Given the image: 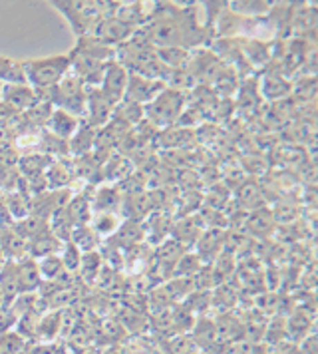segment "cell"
I'll return each mask as SVG.
<instances>
[{
  "label": "cell",
  "instance_id": "6da1fadb",
  "mask_svg": "<svg viewBox=\"0 0 318 354\" xmlns=\"http://www.w3.org/2000/svg\"><path fill=\"white\" fill-rule=\"evenodd\" d=\"M142 30L156 48L195 50L205 44L209 26L199 24L195 4L156 2Z\"/></svg>",
  "mask_w": 318,
  "mask_h": 354
},
{
  "label": "cell",
  "instance_id": "7a4b0ae2",
  "mask_svg": "<svg viewBox=\"0 0 318 354\" xmlns=\"http://www.w3.org/2000/svg\"><path fill=\"white\" fill-rule=\"evenodd\" d=\"M52 6L66 18L76 38L90 34L102 18L111 17L118 8V2H94V0H58Z\"/></svg>",
  "mask_w": 318,
  "mask_h": 354
},
{
  "label": "cell",
  "instance_id": "3957f363",
  "mask_svg": "<svg viewBox=\"0 0 318 354\" xmlns=\"http://www.w3.org/2000/svg\"><path fill=\"white\" fill-rule=\"evenodd\" d=\"M187 96L174 88H163L147 106H143V120H147L156 129L171 128L187 108Z\"/></svg>",
  "mask_w": 318,
  "mask_h": 354
},
{
  "label": "cell",
  "instance_id": "277c9868",
  "mask_svg": "<svg viewBox=\"0 0 318 354\" xmlns=\"http://www.w3.org/2000/svg\"><path fill=\"white\" fill-rule=\"evenodd\" d=\"M22 70L26 84L34 92H48L70 72V58L68 54H58L40 60H24Z\"/></svg>",
  "mask_w": 318,
  "mask_h": 354
},
{
  "label": "cell",
  "instance_id": "5b68a950",
  "mask_svg": "<svg viewBox=\"0 0 318 354\" xmlns=\"http://www.w3.org/2000/svg\"><path fill=\"white\" fill-rule=\"evenodd\" d=\"M86 94H88V86L72 72H68L62 80L48 92L50 102L56 110L72 113L78 120H84L86 115Z\"/></svg>",
  "mask_w": 318,
  "mask_h": 354
},
{
  "label": "cell",
  "instance_id": "8992f818",
  "mask_svg": "<svg viewBox=\"0 0 318 354\" xmlns=\"http://www.w3.org/2000/svg\"><path fill=\"white\" fill-rule=\"evenodd\" d=\"M115 106L118 104H113L100 88H88V94H86V115H84L82 122H86L90 128L94 129L104 128L111 120V113H113Z\"/></svg>",
  "mask_w": 318,
  "mask_h": 354
},
{
  "label": "cell",
  "instance_id": "52a82bcc",
  "mask_svg": "<svg viewBox=\"0 0 318 354\" xmlns=\"http://www.w3.org/2000/svg\"><path fill=\"white\" fill-rule=\"evenodd\" d=\"M163 88H165V84L161 80L143 78V76H138V74H129L127 76L126 92H124V100L133 102L138 106H147Z\"/></svg>",
  "mask_w": 318,
  "mask_h": 354
},
{
  "label": "cell",
  "instance_id": "ba28073f",
  "mask_svg": "<svg viewBox=\"0 0 318 354\" xmlns=\"http://www.w3.org/2000/svg\"><path fill=\"white\" fill-rule=\"evenodd\" d=\"M174 213H167V211H151L145 217V221H143L145 243L156 249L159 243L169 239L171 237V231H174Z\"/></svg>",
  "mask_w": 318,
  "mask_h": 354
},
{
  "label": "cell",
  "instance_id": "9c48e42d",
  "mask_svg": "<svg viewBox=\"0 0 318 354\" xmlns=\"http://www.w3.org/2000/svg\"><path fill=\"white\" fill-rule=\"evenodd\" d=\"M127 70L124 66L120 64V62H115V60H111L106 66V72H104V76H102V82H100V86H95V88H100L106 96L110 97L113 104H120L122 100H124V92H126V86H127Z\"/></svg>",
  "mask_w": 318,
  "mask_h": 354
},
{
  "label": "cell",
  "instance_id": "30bf717a",
  "mask_svg": "<svg viewBox=\"0 0 318 354\" xmlns=\"http://www.w3.org/2000/svg\"><path fill=\"white\" fill-rule=\"evenodd\" d=\"M36 102V92L28 84H12L2 86L0 106L6 108L10 113H24Z\"/></svg>",
  "mask_w": 318,
  "mask_h": 354
},
{
  "label": "cell",
  "instance_id": "8fae6325",
  "mask_svg": "<svg viewBox=\"0 0 318 354\" xmlns=\"http://www.w3.org/2000/svg\"><path fill=\"white\" fill-rule=\"evenodd\" d=\"M72 174H74V183L80 181V187H84V185L97 187L100 183H104V179H102V163L95 160L94 153L72 158Z\"/></svg>",
  "mask_w": 318,
  "mask_h": 354
},
{
  "label": "cell",
  "instance_id": "7c38bea8",
  "mask_svg": "<svg viewBox=\"0 0 318 354\" xmlns=\"http://www.w3.org/2000/svg\"><path fill=\"white\" fill-rule=\"evenodd\" d=\"M122 194L115 185L100 183L90 194V207L92 213H120Z\"/></svg>",
  "mask_w": 318,
  "mask_h": 354
},
{
  "label": "cell",
  "instance_id": "4fadbf2b",
  "mask_svg": "<svg viewBox=\"0 0 318 354\" xmlns=\"http://www.w3.org/2000/svg\"><path fill=\"white\" fill-rule=\"evenodd\" d=\"M205 227L201 225L199 215H187V217H175L174 231H171V239L181 243L183 247H187L191 251L193 245H197L199 237L203 235Z\"/></svg>",
  "mask_w": 318,
  "mask_h": 354
},
{
  "label": "cell",
  "instance_id": "5bb4252c",
  "mask_svg": "<svg viewBox=\"0 0 318 354\" xmlns=\"http://www.w3.org/2000/svg\"><path fill=\"white\" fill-rule=\"evenodd\" d=\"M46 187L48 192L58 189H72L74 185V174H72V158H60L50 163L46 169Z\"/></svg>",
  "mask_w": 318,
  "mask_h": 354
},
{
  "label": "cell",
  "instance_id": "9a60e30c",
  "mask_svg": "<svg viewBox=\"0 0 318 354\" xmlns=\"http://www.w3.org/2000/svg\"><path fill=\"white\" fill-rule=\"evenodd\" d=\"M0 253L12 263L28 257V243L16 233L12 225H0Z\"/></svg>",
  "mask_w": 318,
  "mask_h": 354
},
{
  "label": "cell",
  "instance_id": "2e32d148",
  "mask_svg": "<svg viewBox=\"0 0 318 354\" xmlns=\"http://www.w3.org/2000/svg\"><path fill=\"white\" fill-rule=\"evenodd\" d=\"M4 205H6V211H8L12 223L30 215V195L26 192L22 179H18V183H16L12 192L4 194Z\"/></svg>",
  "mask_w": 318,
  "mask_h": 354
},
{
  "label": "cell",
  "instance_id": "e0dca14e",
  "mask_svg": "<svg viewBox=\"0 0 318 354\" xmlns=\"http://www.w3.org/2000/svg\"><path fill=\"white\" fill-rule=\"evenodd\" d=\"M133 163L120 151H113L110 158L106 160V163L102 165V179L104 183L110 185H120L131 171H133Z\"/></svg>",
  "mask_w": 318,
  "mask_h": 354
},
{
  "label": "cell",
  "instance_id": "ac0fdd59",
  "mask_svg": "<svg viewBox=\"0 0 318 354\" xmlns=\"http://www.w3.org/2000/svg\"><path fill=\"white\" fill-rule=\"evenodd\" d=\"M80 124H82V120L78 118H74L72 113H66L62 110H52L50 113V118H48L46 122V131L48 133H52L54 138H58V140H64V142H68L74 133H76V129L80 128Z\"/></svg>",
  "mask_w": 318,
  "mask_h": 354
},
{
  "label": "cell",
  "instance_id": "d6986e66",
  "mask_svg": "<svg viewBox=\"0 0 318 354\" xmlns=\"http://www.w3.org/2000/svg\"><path fill=\"white\" fill-rule=\"evenodd\" d=\"M153 211L149 194H133L122 195V205H120V215L122 219H133V221H145V217Z\"/></svg>",
  "mask_w": 318,
  "mask_h": 354
},
{
  "label": "cell",
  "instance_id": "ffe728a7",
  "mask_svg": "<svg viewBox=\"0 0 318 354\" xmlns=\"http://www.w3.org/2000/svg\"><path fill=\"white\" fill-rule=\"evenodd\" d=\"M111 241L115 243L120 249H131L135 245L145 243V229H143V221H133V219H124L118 231L110 237Z\"/></svg>",
  "mask_w": 318,
  "mask_h": 354
},
{
  "label": "cell",
  "instance_id": "44dd1931",
  "mask_svg": "<svg viewBox=\"0 0 318 354\" xmlns=\"http://www.w3.org/2000/svg\"><path fill=\"white\" fill-rule=\"evenodd\" d=\"M52 158L46 153H40V151H30V153H20V160H18V176L22 177L24 181L28 179H36V177H42L46 174V169L52 163Z\"/></svg>",
  "mask_w": 318,
  "mask_h": 354
},
{
  "label": "cell",
  "instance_id": "7402d4cb",
  "mask_svg": "<svg viewBox=\"0 0 318 354\" xmlns=\"http://www.w3.org/2000/svg\"><path fill=\"white\" fill-rule=\"evenodd\" d=\"M193 140H195V129L171 126V128L159 129L153 144L163 149H185V145H189Z\"/></svg>",
  "mask_w": 318,
  "mask_h": 354
},
{
  "label": "cell",
  "instance_id": "603a6c76",
  "mask_svg": "<svg viewBox=\"0 0 318 354\" xmlns=\"http://www.w3.org/2000/svg\"><path fill=\"white\" fill-rule=\"evenodd\" d=\"M16 277L20 292H38L42 285V277L38 271V263L34 259L26 257L16 263Z\"/></svg>",
  "mask_w": 318,
  "mask_h": 354
},
{
  "label": "cell",
  "instance_id": "cb8c5ba5",
  "mask_svg": "<svg viewBox=\"0 0 318 354\" xmlns=\"http://www.w3.org/2000/svg\"><path fill=\"white\" fill-rule=\"evenodd\" d=\"M64 243L60 239H56L50 229L42 231L38 237H34L28 241V257L34 261H40V259L50 257V255H58L62 251Z\"/></svg>",
  "mask_w": 318,
  "mask_h": 354
},
{
  "label": "cell",
  "instance_id": "d4e9b609",
  "mask_svg": "<svg viewBox=\"0 0 318 354\" xmlns=\"http://www.w3.org/2000/svg\"><path fill=\"white\" fill-rule=\"evenodd\" d=\"M95 144V129L90 128L86 122L80 124V128L76 129V133L68 140V151L72 158H80V156H86V153H92L94 151Z\"/></svg>",
  "mask_w": 318,
  "mask_h": 354
},
{
  "label": "cell",
  "instance_id": "484cf974",
  "mask_svg": "<svg viewBox=\"0 0 318 354\" xmlns=\"http://www.w3.org/2000/svg\"><path fill=\"white\" fill-rule=\"evenodd\" d=\"M104 271V261L100 257L97 251L92 253H82L78 267V279L82 281V285H88V287H95L100 274Z\"/></svg>",
  "mask_w": 318,
  "mask_h": 354
},
{
  "label": "cell",
  "instance_id": "4316f807",
  "mask_svg": "<svg viewBox=\"0 0 318 354\" xmlns=\"http://www.w3.org/2000/svg\"><path fill=\"white\" fill-rule=\"evenodd\" d=\"M66 213L72 219L74 227L90 225L92 219V207H90V197L82 192H74L70 203L66 205Z\"/></svg>",
  "mask_w": 318,
  "mask_h": 354
},
{
  "label": "cell",
  "instance_id": "83f0119b",
  "mask_svg": "<svg viewBox=\"0 0 318 354\" xmlns=\"http://www.w3.org/2000/svg\"><path fill=\"white\" fill-rule=\"evenodd\" d=\"M124 354H161L159 340L153 335H131L120 342Z\"/></svg>",
  "mask_w": 318,
  "mask_h": 354
},
{
  "label": "cell",
  "instance_id": "f1b7e54d",
  "mask_svg": "<svg viewBox=\"0 0 318 354\" xmlns=\"http://www.w3.org/2000/svg\"><path fill=\"white\" fill-rule=\"evenodd\" d=\"M122 215L120 213H92L90 227L100 235V239H110L111 235L118 231V227L122 223Z\"/></svg>",
  "mask_w": 318,
  "mask_h": 354
},
{
  "label": "cell",
  "instance_id": "f546056e",
  "mask_svg": "<svg viewBox=\"0 0 318 354\" xmlns=\"http://www.w3.org/2000/svg\"><path fill=\"white\" fill-rule=\"evenodd\" d=\"M111 120H118L127 128H135L140 122H143V106H138L133 102L122 100L111 113Z\"/></svg>",
  "mask_w": 318,
  "mask_h": 354
},
{
  "label": "cell",
  "instance_id": "4dcf8cb0",
  "mask_svg": "<svg viewBox=\"0 0 318 354\" xmlns=\"http://www.w3.org/2000/svg\"><path fill=\"white\" fill-rule=\"evenodd\" d=\"M97 253L104 261L106 269H111L115 273H124V255H126V251L120 249L111 239H104L100 249H97Z\"/></svg>",
  "mask_w": 318,
  "mask_h": 354
},
{
  "label": "cell",
  "instance_id": "1f68e13d",
  "mask_svg": "<svg viewBox=\"0 0 318 354\" xmlns=\"http://www.w3.org/2000/svg\"><path fill=\"white\" fill-rule=\"evenodd\" d=\"M70 243L78 247L80 253H92V251H97V249H100L102 239H100V235L95 233L92 227L82 225L76 227V229L72 231Z\"/></svg>",
  "mask_w": 318,
  "mask_h": 354
},
{
  "label": "cell",
  "instance_id": "d6a6232c",
  "mask_svg": "<svg viewBox=\"0 0 318 354\" xmlns=\"http://www.w3.org/2000/svg\"><path fill=\"white\" fill-rule=\"evenodd\" d=\"M229 10L241 18H259L267 17L272 2H261V0H241V2H227Z\"/></svg>",
  "mask_w": 318,
  "mask_h": 354
},
{
  "label": "cell",
  "instance_id": "836d02e7",
  "mask_svg": "<svg viewBox=\"0 0 318 354\" xmlns=\"http://www.w3.org/2000/svg\"><path fill=\"white\" fill-rule=\"evenodd\" d=\"M12 229H15L16 233L24 239V241L28 243L34 237H38L42 231H46L48 229V221L46 219H42V217H38V215H28V217H24V219H20V221H16L12 223Z\"/></svg>",
  "mask_w": 318,
  "mask_h": 354
},
{
  "label": "cell",
  "instance_id": "e575fe53",
  "mask_svg": "<svg viewBox=\"0 0 318 354\" xmlns=\"http://www.w3.org/2000/svg\"><path fill=\"white\" fill-rule=\"evenodd\" d=\"M0 84L12 86V84H26L22 62H16L12 58L0 56Z\"/></svg>",
  "mask_w": 318,
  "mask_h": 354
},
{
  "label": "cell",
  "instance_id": "d590c367",
  "mask_svg": "<svg viewBox=\"0 0 318 354\" xmlns=\"http://www.w3.org/2000/svg\"><path fill=\"white\" fill-rule=\"evenodd\" d=\"M159 348H161V354H197V346L189 337V333L177 335L167 340H159Z\"/></svg>",
  "mask_w": 318,
  "mask_h": 354
},
{
  "label": "cell",
  "instance_id": "8d00e7d4",
  "mask_svg": "<svg viewBox=\"0 0 318 354\" xmlns=\"http://www.w3.org/2000/svg\"><path fill=\"white\" fill-rule=\"evenodd\" d=\"M203 267H205V263L201 261V257L195 251H187L183 257L179 259L177 267H175L174 277H187V279H193Z\"/></svg>",
  "mask_w": 318,
  "mask_h": 354
},
{
  "label": "cell",
  "instance_id": "74e56055",
  "mask_svg": "<svg viewBox=\"0 0 318 354\" xmlns=\"http://www.w3.org/2000/svg\"><path fill=\"white\" fill-rule=\"evenodd\" d=\"M270 86H272V90H269V92L265 94V97H269V100H279V97L286 96V94L290 92L288 82H286L279 72H270L269 76L261 82V90H267Z\"/></svg>",
  "mask_w": 318,
  "mask_h": 354
},
{
  "label": "cell",
  "instance_id": "f35d334b",
  "mask_svg": "<svg viewBox=\"0 0 318 354\" xmlns=\"http://www.w3.org/2000/svg\"><path fill=\"white\" fill-rule=\"evenodd\" d=\"M36 263H38V271H40L42 281H56L64 273V263L62 259H60V253L40 259Z\"/></svg>",
  "mask_w": 318,
  "mask_h": 354
},
{
  "label": "cell",
  "instance_id": "ab89813d",
  "mask_svg": "<svg viewBox=\"0 0 318 354\" xmlns=\"http://www.w3.org/2000/svg\"><path fill=\"white\" fill-rule=\"evenodd\" d=\"M263 197V192L259 189V185L254 181H245L241 183L237 189V201H241V205L251 207V209H261V205L256 203V199Z\"/></svg>",
  "mask_w": 318,
  "mask_h": 354
},
{
  "label": "cell",
  "instance_id": "60d3db41",
  "mask_svg": "<svg viewBox=\"0 0 318 354\" xmlns=\"http://www.w3.org/2000/svg\"><path fill=\"white\" fill-rule=\"evenodd\" d=\"M28 340L24 337H20L16 330H8L0 335V354H20L24 344Z\"/></svg>",
  "mask_w": 318,
  "mask_h": 354
},
{
  "label": "cell",
  "instance_id": "b9f144b4",
  "mask_svg": "<svg viewBox=\"0 0 318 354\" xmlns=\"http://www.w3.org/2000/svg\"><path fill=\"white\" fill-rule=\"evenodd\" d=\"M60 259H62V263H64V271H68V273H74V274L78 273L82 253H80L76 245H72L70 241L64 243L62 251H60Z\"/></svg>",
  "mask_w": 318,
  "mask_h": 354
},
{
  "label": "cell",
  "instance_id": "7bdbcfd3",
  "mask_svg": "<svg viewBox=\"0 0 318 354\" xmlns=\"http://www.w3.org/2000/svg\"><path fill=\"white\" fill-rule=\"evenodd\" d=\"M64 344L60 342H40V340H28L20 354H62Z\"/></svg>",
  "mask_w": 318,
  "mask_h": 354
},
{
  "label": "cell",
  "instance_id": "ee69618b",
  "mask_svg": "<svg viewBox=\"0 0 318 354\" xmlns=\"http://www.w3.org/2000/svg\"><path fill=\"white\" fill-rule=\"evenodd\" d=\"M18 317H16L15 308L10 303H2L0 305V335L2 333H8V330H15Z\"/></svg>",
  "mask_w": 318,
  "mask_h": 354
},
{
  "label": "cell",
  "instance_id": "f6af8a7d",
  "mask_svg": "<svg viewBox=\"0 0 318 354\" xmlns=\"http://www.w3.org/2000/svg\"><path fill=\"white\" fill-rule=\"evenodd\" d=\"M299 354H318V340L315 333H310L299 342Z\"/></svg>",
  "mask_w": 318,
  "mask_h": 354
},
{
  "label": "cell",
  "instance_id": "bcb514c9",
  "mask_svg": "<svg viewBox=\"0 0 318 354\" xmlns=\"http://www.w3.org/2000/svg\"><path fill=\"white\" fill-rule=\"evenodd\" d=\"M100 354H124V353H122L120 344H111V346H106V348H104Z\"/></svg>",
  "mask_w": 318,
  "mask_h": 354
},
{
  "label": "cell",
  "instance_id": "7dc6e473",
  "mask_svg": "<svg viewBox=\"0 0 318 354\" xmlns=\"http://www.w3.org/2000/svg\"><path fill=\"white\" fill-rule=\"evenodd\" d=\"M4 261H6V259H4V255L0 253V269H2V265H4Z\"/></svg>",
  "mask_w": 318,
  "mask_h": 354
},
{
  "label": "cell",
  "instance_id": "c3c4849f",
  "mask_svg": "<svg viewBox=\"0 0 318 354\" xmlns=\"http://www.w3.org/2000/svg\"><path fill=\"white\" fill-rule=\"evenodd\" d=\"M62 354H70V353H68V351H66V348H64V351H62Z\"/></svg>",
  "mask_w": 318,
  "mask_h": 354
},
{
  "label": "cell",
  "instance_id": "681fc988",
  "mask_svg": "<svg viewBox=\"0 0 318 354\" xmlns=\"http://www.w3.org/2000/svg\"><path fill=\"white\" fill-rule=\"evenodd\" d=\"M0 305H2V292H0Z\"/></svg>",
  "mask_w": 318,
  "mask_h": 354
},
{
  "label": "cell",
  "instance_id": "f907efd6",
  "mask_svg": "<svg viewBox=\"0 0 318 354\" xmlns=\"http://www.w3.org/2000/svg\"><path fill=\"white\" fill-rule=\"evenodd\" d=\"M0 96H2V84H0Z\"/></svg>",
  "mask_w": 318,
  "mask_h": 354
},
{
  "label": "cell",
  "instance_id": "816d5d0a",
  "mask_svg": "<svg viewBox=\"0 0 318 354\" xmlns=\"http://www.w3.org/2000/svg\"><path fill=\"white\" fill-rule=\"evenodd\" d=\"M267 354H272V353H270V351H269V353H267Z\"/></svg>",
  "mask_w": 318,
  "mask_h": 354
}]
</instances>
